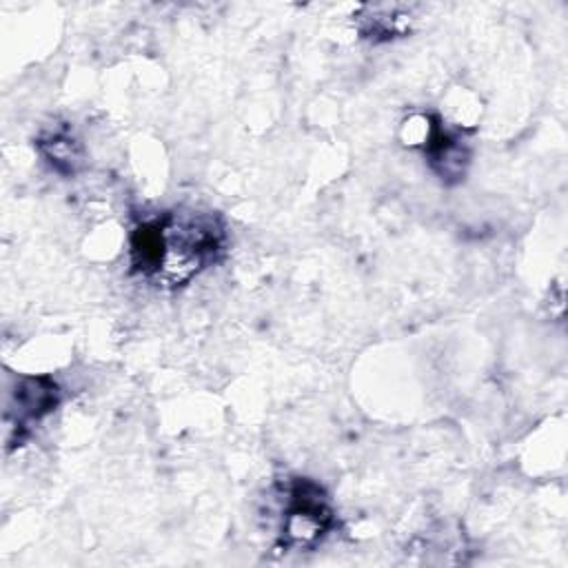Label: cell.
Instances as JSON below:
<instances>
[{"label": "cell", "mask_w": 568, "mask_h": 568, "mask_svg": "<svg viewBox=\"0 0 568 568\" xmlns=\"http://www.w3.org/2000/svg\"><path fill=\"white\" fill-rule=\"evenodd\" d=\"M226 229L215 213L166 211L131 231V271L155 286L178 288L217 262Z\"/></svg>", "instance_id": "6da1fadb"}, {"label": "cell", "mask_w": 568, "mask_h": 568, "mask_svg": "<svg viewBox=\"0 0 568 568\" xmlns=\"http://www.w3.org/2000/svg\"><path fill=\"white\" fill-rule=\"evenodd\" d=\"M13 395H16L18 433H22L24 428H29V424L49 415L60 402L58 384L49 377H24L18 384V390H13Z\"/></svg>", "instance_id": "277c9868"}, {"label": "cell", "mask_w": 568, "mask_h": 568, "mask_svg": "<svg viewBox=\"0 0 568 568\" xmlns=\"http://www.w3.org/2000/svg\"><path fill=\"white\" fill-rule=\"evenodd\" d=\"M42 155L47 158V162L64 175H71L80 169L82 164V149L80 142L75 138H71V133L67 131H53L47 138H42L38 142Z\"/></svg>", "instance_id": "5b68a950"}, {"label": "cell", "mask_w": 568, "mask_h": 568, "mask_svg": "<svg viewBox=\"0 0 568 568\" xmlns=\"http://www.w3.org/2000/svg\"><path fill=\"white\" fill-rule=\"evenodd\" d=\"M422 149L426 162L444 182H457L464 178L470 162V149L459 131L448 129L439 118H424Z\"/></svg>", "instance_id": "3957f363"}, {"label": "cell", "mask_w": 568, "mask_h": 568, "mask_svg": "<svg viewBox=\"0 0 568 568\" xmlns=\"http://www.w3.org/2000/svg\"><path fill=\"white\" fill-rule=\"evenodd\" d=\"M333 526V508L320 484L295 477L284 488L282 499V544L288 548H308L317 544Z\"/></svg>", "instance_id": "7a4b0ae2"}]
</instances>
